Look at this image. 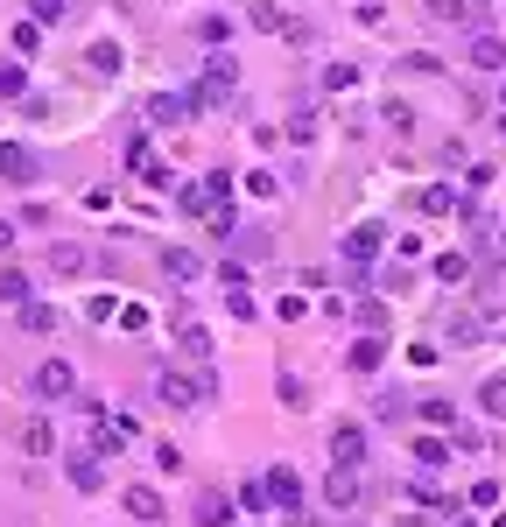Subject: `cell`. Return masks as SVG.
<instances>
[{"label": "cell", "mask_w": 506, "mask_h": 527, "mask_svg": "<svg viewBox=\"0 0 506 527\" xmlns=\"http://www.w3.org/2000/svg\"><path fill=\"white\" fill-rule=\"evenodd\" d=\"M233 85H240V64H233V56H212V64H204V78H197V92H190V105H197V113H212V105L233 99Z\"/></svg>", "instance_id": "obj_1"}, {"label": "cell", "mask_w": 506, "mask_h": 527, "mask_svg": "<svg viewBox=\"0 0 506 527\" xmlns=\"http://www.w3.org/2000/svg\"><path fill=\"white\" fill-rule=\"evenodd\" d=\"M127 169H134V184H148V190H169V162H155V148L134 134L127 141Z\"/></svg>", "instance_id": "obj_2"}, {"label": "cell", "mask_w": 506, "mask_h": 527, "mask_svg": "<svg viewBox=\"0 0 506 527\" xmlns=\"http://www.w3.org/2000/svg\"><path fill=\"white\" fill-rule=\"evenodd\" d=\"M71 387H78V373L64 366V359H43L35 366V401H71Z\"/></svg>", "instance_id": "obj_3"}, {"label": "cell", "mask_w": 506, "mask_h": 527, "mask_svg": "<svg viewBox=\"0 0 506 527\" xmlns=\"http://www.w3.org/2000/svg\"><path fill=\"white\" fill-rule=\"evenodd\" d=\"M261 492H267V506H282V513H295V506H303V478H295L289 464H274V472L261 478Z\"/></svg>", "instance_id": "obj_4"}, {"label": "cell", "mask_w": 506, "mask_h": 527, "mask_svg": "<svg viewBox=\"0 0 506 527\" xmlns=\"http://www.w3.org/2000/svg\"><path fill=\"white\" fill-rule=\"evenodd\" d=\"M331 457H338V472H359V464H366V429L345 422V429L331 436Z\"/></svg>", "instance_id": "obj_5"}, {"label": "cell", "mask_w": 506, "mask_h": 527, "mask_svg": "<svg viewBox=\"0 0 506 527\" xmlns=\"http://www.w3.org/2000/svg\"><path fill=\"white\" fill-rule=\"evenodd\" d=\"M380 246H387V233H380V225H352V233H345V261H352V267H366Z\"/></svg>", "instance_id": "obj_6"}, {"label": "cell", "mask_w": 506, "mask_h": 527, "mask_svg": "<svg viewBox=\"0 0 506 527\" xmlns=\"http://www.w3.org/2000/svg\"><path fill=\"white\" fill-rule=\"evenodd\" d=\"M127 513L141 527H162V521H169V513H162V492H148V485H127Z\"/></svg>", "instance_id": "obj_7"}, {"label": "cell", "mask_w": 506, "mask_h": 527, "mask_svg": "<svg viewBox=\"0 0 506 527\" xmlns=\"http://www.w3.org/2000/svg\"><path fill=\"white\" fill-rule=\"evenodd\" d=\"M0 176H7V184H28V176H35V155H28L22 141H0Z\"/></svg>", "instance_id": "obj_8"}, {"label": "cell", "mask_w": 506, "mask_h": 527, "mask_svg": "<svg viewBox=\"0 0 506 527\" xmlns=\"http://www.w3.org/2000/svg\"><path fill=\"white\" fill-rule=\"evenodd\" d=\"M155 394L169 401V408H197V380H190V373H162Z\"/></svg>", "instance_id": "obj_9"}, {"label": "cell", "mask_w": 506, "mask_h": 527, "mask_svg": "<svg viewBox=\"0 0 506 527\" xmlns=\"http://www.w3.org/2000/svg\"><path fill=\"white\" fill-rule=\"evenodd\" d=\"M148 120H155V127H184V120H190V99H176V92H155V99H148Z\"/></svg>", "instance_id": "obj_10"}, {"label": "cell", "mask_w": 506, "mask_h": 527, "mask_svg": "<svg viewBox=\"0 0 506 527\" xmlns=\"http://www.w3.org/2000/svg\"><path fill=\"white\" fill-rule=\"evenodd\" d=\"M162 274H169V282H197V274H204V261H197L190 246H169V254H162Z\"/></svg>", "instance_id": "obj_11"}, {"label": "cell", "mask_w": 506, "mask_h": 527, "mask_svg": "<svg viewBox=\"0 0 506 527\" xmlns=\"http://www.w3.org/2000/svg\"><path fill=\"white\" fill-rule=\"evenodd\" d=\"M15 310H22V331H28V338H50V331H56V310H50V303H35V295H28V303H15Z\"/></svg>", "instance_id": "obj_12"}, {"label": "cell", "mask_w": 506, "mask_h": 527, "mask_svg": "<svg viewBox=\"0 0 506 527\" xmlns=\"http://www.w3.org/2000/svg\"><path fill=\"white\" fill-rule=\"evenodd\" d=\"M323 500L331 506H359V472H331L323 478Z\"/></svg>", "instance_id": "obj_13"}, {"label": "cell", "mask_w": 506, "mask_h": 527, "mask_svg": "<svg viewBox=\"0 0 506 527\" xmlns=\"http://www.w3.org/2000/svg\"><path fill=\"white\" fill-rule=\"evenodd\" d=\"M197 527H233V500L225 492H204L197 500Z\"/></svg>", "instance_id": "obj_14"}, {"label": "cell", "mask_w": 506, "mask_h": 527, "mask_svg": "<svg viewBox=\"0 0 506 527\" xmlns=\"http://www.w3.org/2000/svg\"><path fill=\"white\" fill-rule=\"evenodd\" d=\"M380 359H387V338H373V331H366V338L352 344V373H373Z\"/></svg>", "instance_id": "obj_15"}, {"label": "cell", "mask_w": 506, "mask_h": 527, "mask_svg": "<svg viewBox=\"0 0 506 527\" xmlns=\"http://www.w3.org/2000/svg\"><path fill=\"white\" fill-rule=\"evenodd\" d=\"M457 450L443 443V436H415V464H422V472H436V464H451Z\"/></svg>", "instance_id": "obj_16"}, {"label": "cell", "mask_w": 506, "mask_h": 527, "mask_svg": "<svg viewBox=\"0 0 506 527\" xmlns=\"http://www.w3.org/2000/svg\"><path fill=\"white\" fill-rule=\"evenodd\" d=\"M471 64H479V71H506V43L500 35H479V43H471Z\"/></svg>", "instance_id": "obj_17"}, {"label": "cell", "mask_w": 506, "mask_h": 527, "mask_svg": "<svg viewBox=\"0 0 506 527\" xmlns=\"http://www.w3.org/2000/svg\"><path fill=\"white\" fill-rule=\"evenodd\" d=\"M84 64H92L99 78H120V43H92V50H84Z\"/></svg>", "instance_id": "obj_18"}, {"label": "cell", "mask_w": 506, "mask_h": 527, "mask_svg": "<svg viewBox=\"0 0 506 527\" xmlns=\"http://www.w3.org/2000/svg\"><path fill=\"white\" fill-rule=\"evenodd\" d=\"M479 408L485 415H506V373H492V380L479 387Z\"/></svg>", "instance_id": "obj_19"}, {"label": "cell", "mask_w": 506, "mask_h": 527, "mask_svg": "<svg viewBox=\"0 0 506 527\" xmlns=\"http://www.w3.org/2000/svg\"><path fill=\"white\" fill-rule=\"evenodd\" d=\"M0 303H28V274L22 267H0Z\"/></svg>", "instance_id": "obj_20"}, {"label": "cell", "mask_w": 506, "mask_h": 527, "mask_svg": "<svg viewBox=\"0 0 506 527\" xmlns=\"http://www.w3.org/2000/svg\"><path fill=\"white\" fill-rule=\"evenodd\" d=\"M71 485L78 492H99V457H71Z\"/></svg>", "instance_id": "obj_21"}, {"label": "cell", "mask_w": 506, "mask_h": 527, "mask_svg": "<svg viewBox=\"0 0 506 527\" xmlns=\"http://www.w3.org/2000/svg\"><path fill=\"white\" fill-rule=\"evenodd\" d=\"M233 225H240L233 204H212V211H204V233H212V239H233Z\"/></svg>", "instance_id": "obj_22"}, {"label": "cell", "mask_w": 506, "mask_h": 527, "mask_svg": "<svg viewBox=\"0 0 506 527\" xmlns=\"http://www.w3.org/2000/svg\"><path fill=\"white\" fill-rule=\"evenodd\" d=\"M176 204H184L190 218H204V211H212L218 197H212V190H204V184H184V197H176Z\"/></svg>", "instance_id": "obj_23"}, {"label": "cell", "mask_w": 506, "mask_h": 527, "mask_svg": "<svg viewBox=\"0 0 506 527\" xmlns=\"http://www.w3.org/2000/svg\"><path fill=\"white\" fill-rule=\"evenodd\" d=\"M50 267L56 274H84V246H50Z\"/></svg>", "instance_id": "obj_24"}, {"label": "cell", "mask_w": 506, "mask_h": 527, "mask_svg": "<svg viewBox=\"0 0 506 527\" xmlns=\"http://www.w3.org/2000/svg\"><path fill=\"white\" fill-rule=\"evenodd\" d=\"M436 22H471V0H422Z\"/></svg>", "instance_id": "obj_25"}, {"label": "cell", "mask_w": 506, "mask_h": 527, "mask_svg": "<svg viewBox=\"0 0 506 527\" xmlns=\"http://www.w3.org/2000/svg\"><path fill=\"white\" fill-rule=\"evenodd\" d=\"M422 211H429V218H443V211H457V190L429 184V190H422Z\"/></svg>", "instance_id": "obj_26"}, {"label": "cell", "mask_w": 506, "mask_h": 527, "mask_svg": "<svg viewBox=\"0 0 506 527\" xmlns=\"http://www.w3.org/2000/svg\"><path fill=\"white\" fill-rule=\"evenodd\" d=\"M64 7H71V0H28V22L50 28V22H64Z\"/></svg>", "instance_id": "obj_27"}, {"label": "cell", "mask_w": 506, "mask_h": 527, "mask_svg": "<svg viewBox=\"0 0 506 527\" xmlns=\"http://www.w3.org/2000/svg\"><path fill=\"white\" fill-rule=\"evenodd\" d=\"M28 92V71L22 64H0V99H22Z\"/></svg>", "instance_id": "obj_28"}, {"label": "cell", "mask_w": 506, "mask_h": 527, "mask_svg": "<svg viewBox=\"0 0 506 527\" xmlns=\"http://www.w3.org/2000/svg\"><path fill=\"white\" fill-rule=\"evenodd\" d=\"M50 443H56V429H50V422H28V429H22V450H35V457H43Z\"/></svg>", "instance_id": "obj_29"}, {"label": "cell", "mask_w": 506, "mask_h": 527, "mask_svg": "<svg viewBox=\"0 0 506 527\" xmlns=\"http://www.w3.org/2000/svg\"><path fill=\"white\" fill-rule=\"evenodd\" d=\"M464 506H479V513H492V506H500V485H492V478H479V485H471V500Z\"/></svg>", "instance_id": "obj_30"}, {"label": "cell", "mask_w": 506, "mask_h": 527, "mask_svg": "<svg viewBox=\"0 0 506 527\" xmlns=\"http://www.w3.org/2000/svg\"><path fill=\"white\" fill-rule=\"evenodd\" d=\"M436 282H464V254H436Z\"/></svg>", "instance_id": "obj_31"}, {"label": "cell", "mask_w": 506, "mask_h": 527, "mask_svg": "<svg viewBox=\"0 0 506 527\" xmlns=\"http://www.w3.org/2000/svg\"><path fill=\"white\" fill-rule=\"evenodd\" d=\"M15 50H22V56H35V50H43V28H35V22H22V28H15Z\"/></svg>", "instance_id": "obj_32"}, {"label": "cell", "mask_w": 506, "mask_h": 527, "mask_svg": "<svg viewBox=\"0 0 506 527\" xmlns=\"http://www.w3.org/2000/svg\"><path fill=\"white\" fill-rule=\"evenodd\" d=\"M422 422H429V429H451L457 415H451V401H422Z\"/></svg>", "instance_id": "obj_33"}, {"label": "cell", "mask_w": 506, "mask_h": 527, "mask_svg": "<svg viewBox=\"0 0 506 527\" xmlns=\"http://www.w3.org/2000/svg\"><path fill=\"white\" fill-rule=\"evenodd\" d=\"M387 127L408 134V127H415V105H401V99H394V105H387Z\"/></svg>", "instance_id": "obj_34"}, {"label": "cell", "mask_w": 506, "mask_h": 527, "mask_svg": "<svg viewBox=\"0 0 506 527\" xmlns=\"http://www.w3.org/2000/svg\"><path fill=\"white\" fill-rule=\"evenodd\" d=\"M451 450H485V429H471V422H457V443Z\"/></svg>", "instance_id": "obj_35"}, {"label": "cell", "mask_w": 506, "mask_h": 527, "mask_svg": "<svg viewBox=\"0 0 506 527\" xmlns=\"http://www.w3.org/2000/svg\"><path fill=\"white\" fill-rule=\"evenodd\" d=\"M323 85H331V92H352V85H359V71H352V64H331V78H323Z\"/></svg>", "instance_id": "obj_36"}, {"label": "cell", "mask_w": 506, "mask_h": 527, "mask_svg": "<svg viewBox=\"0 0 506 527\" xmlns=\"http://www.w3.org/2000/svg\"><path fill=\"white\" fill-rule=\"evenodd\" d=\"M84 316H92V323H113V316H120V303H113V295H92V310H84Z\"/></svg>", "instance_id": "obj_37"}, {"label": "cell", "mask_w": 506, "mask_h": 527, "mask_svg": "<svg viewBox=\"0 0 506 527\" xmlns=\"http://www.w3.org/2000/svg\"><path fill=\"white\" fill-rule=\"evenodd\" d=\"M274 316H282V323H303V316H310V303H303V295H282V310H274Z\"/></svg>", "instance_id": "obj_38"}, {"label": "cell", "mask_w": 506, "mask_h": 527, "mask_svg": "<svg viewBox=\"0 0 506 527\" xmlns=\"http://www.w3.org/2000/svg\"><path fill=\"white\" fill-rule=\"evenodd\" d=\"M282 401H289V408H310V394H303V380H295V373H282Z\"/></svg>", "instance_id": "obj_39"}, {"label": "cell", "mask_w": 506, "mask_h": 527, "mask_svg": "<svg viewBox=\"0 0 506 527\" xmlns=\"http://www.w3.org/2000/svg\"><path fill=\"white\" fill-rule=\"evenodd\" d=\"M240 506H253V513H261V506H267V492H261V472H253V478H246V485H240Z\"/></svg>", "instance_id": "obj_40"}, {"label": "cell", "mask_w": 506, "mask_h": 527, "mask_svg": "<svg viewBox=\"0 0 506 527\" xmlns=\"http://www.w3.org/2000/svg\"><path fill=\"white\" fill-rule=\"evenodd\" d=\"M7 246H15V225H7V218H0V254H7Z\"/></svg>", "instance_id": "obj_41"}, {"label": "cell", "mask_w": 506, "mask_h": 527, "mask_svg": "<svg viewBox=\"0 0 506 527\" xmlns=\"http://www.w3.org/2000/svg\"><path fill=\"white\" fill-rule=\"evenodd\" d=\"M394 527H422V513H401V521H394Z\"/></svg>", "instance_id": "obj_42"}, {"label": "cell", "mask_w": 506, "mask_h": 527, "mask_svg": "<svg viewBox=\"0 0 506 527\" xmlns=\"http://www.w3.org/2000/svg\"><path fill=\"white\" fill-rule=\"evenodd\" d=\"M451 527H479V521H464V513H457V521H451Z\"/></svg>", "instance_id": "obj_43"}, {"label": "cell", "mask_w": 506, "mask_h": 527, "mask_svg": "<svg viewBox=\"0 0 506 527\" xmlns=\"http://www.w3.org/2000/svg\"><path fill=\"white\" fill-rule=\"evenodd\" d=\"M500 134H506V113H500Z\"/></svg>", "instance_id": "obj_44"}]
</instances>
